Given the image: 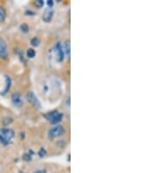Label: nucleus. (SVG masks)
Returning <instances> with one entry per match:
<instances>
[{"label":"nucleus","mask_w":157,"mask_h":173,"mask_svg":"<svg viewBox=\"0 0 157 173\" xmlns=\"http://www.w3.org/2000/svg\"><path fill=\"white\" fill-rule=\"evenodd\" d=\"M14 136V131L11 129H2L0 130V142L3 145H8Z\"/></svg>","instance_id":"obj_1"},{"label":"nucleus","mask_w":157,"mask_h":173,"mask_svg":"<svg viewBox=\"0 0 157 173\" xmlns=\"http://www.w3.org/2000/svg\"><path fill=\"white\" fill-rule=\"evenodd\" d=\"M65 133H66L65 128L61 125H57V126H55L53 129L49 130L48 136L49 138H55V137L61 136Z\"/></svg>","instance_id":"obj_2"},{"label":"nucleus","mask_w":157,"mask_h":173,"mask_svg":"<svg viewBox=\"0 0 157 173\" xmlns=\"http://www.w3.org/2000/svg\"><path fill=\"white\" fill-rule=\"evenodd\" d=\"M26 98L28 100V101L30 102L31 105L33 106L36 109H41V103L38 101V97L35 95V94L32 91H29L26 94Z\"/></svg>","instance_id":"obj_3"},{"label":"nucleus","mask_w":157,"mask_h":173,"mask_svg":"<svg viewBox=\"0 0 157 173\" xmlns=\"http://www.w3.org/2000/svg\"><path fill=\"white\" fill-rule=\"evenodd\" d=\"M46 117L47 118V120H48L51 123L55 124V123H60V122L61 120H62L63 116H62V114L60 113V112L53 111V112H50V113H48V114L46 116Z\"/></svg>","instance_id":"obj_4"},{"label":"nucleus","mask_w":157,"mask_h":173,"mask_svg":"<svg viewBox=\"0 0 157 173\" xmlns=\"http://www.w3.org/2000/svg\"><path fill=\"white\" fill-rule=\"evenodd\" d=\"M8 57V50H7V45L4 39L0 38V58L5 60Z\"/></svg>","instance_id":"obj_5"},{"label":"nucleus","mask_w":157,"mask_h":173,"mask_svg":"<svg viewBox=\"0 0 157 173\" xmlns=\"http://www.w3.org/2000/svg\"><path fill=\"white\" fill-rule=\"evenodd\" d=\"M12 103L15 106H17V107H21L23 105V100H22V97H21V94L18 93V92L12 94Z\"/></svg>","instance_id":"obj_6"},{"label":"nucleus","mask_w":157,"mask_h":173,"mask_svg":"<svg viewBox=\"0 0 157 173\" xmlns=\"http://www.w3.org/2000/svg\"><path fill=\"white\" fill-rule=\"evenodd\" d=\"M55 52H56V56H57V61H62L64 60V52L62 49L60 43H57L55 46Z\"/></svg>","instance_id":"obj_7"},{"label":"nucleus","mask_w":157,"mask_h":173,"mask_svg":"<svg viewBox=\"0 0 157 173\" xmlns=\"http://www.w3.org/2000/svg\"><path fill=\"white\" fill-rule=\"evenodd\" d=\"M53 17V11L52 9H47L45 11V13L43 14V20L46 23H49Z\"/></svg>","instance_id":"obj_8"},{"label":"nucleus","mask_w":157,"mask_h":173,"mask_svg":"<svg viewBox=\"0 0 157 173\" xmlns=\"http://www.w3.org/2000/svg\"><path fill=\"white\" fill-rule=\"evenodd\" d=\"M62 49H63V52H64V55L67 54V57L69 58L70 57V41L69 40H67V41L65 42L64 47Z\"/></svg>","instance_id":"obj_9"},{"label":"nucleus","mask_w":157,"mask_h":173,"mask_svg":"<svg viewBox=\"0 0 157 173\" xmlns=\"http://www.w3.org/2000/svg\"><path fill=\"white\" fill-rule=\"evenodd\" d=\"M5 83H6V86H5V90L3 91V94H5L8 91H9V89H10V87H11V84H12V80L10 79V77H8V76H6L5 77Z\"/></svg>","instance_id":"obj_10"},{"label":"nucleus","mask_w":157,"mask_h":173,"mask_svg":"<svg viewBox=\"0 0 157 173\" xmlns=\"http://www.w3.org/2000/svg\"><path fill=\"white\" fill-rule=\"evenodd\" d=\"M6 18L5 10L2 6H0V22H4Z\"/></svg>","instance_id":"obj_11"},{"label":"nucleus","mask_w":157,"mask_h":173,"mask_svg":"<svg viewBox=\"0 0 157 173\" xmlns=\"http://www.w3.org/2000/svg\"><path fill=\"white\" fill-rule=\"evenodd\" d=\"M35 54H36V53H35V50L34 49L29 48V49L27 50V57L28 58H34Z\"/></svg>","instance_id":"obj_12"},{"label":"nucleus","mask_w":157,"mask_h":173,"mask_svg":"<svg viewBox=\"0 0 157 173\" xmlns=\"http://www.w3.org/2000/svg\"><path fill=\"white\" fill-rule=\"evenodd\" d=\"M39 43H40V39L37 37L33 38V39L31 40V44L33 46H38L39 45Z\"/></svg>","instance_id":"obj_13"},{"label":"nucleus","mask_w":157,"mask_h":173,"mask_svg":"<svg viewBox=\"0 0 157 173\" xmlns=\"http://www.w3.org/2000/svg\"><path fill=\"white\" fill-rule=\"evenodd\" d=\"M20 30L23 31V32H27L29 30V27L26 24H23V25H20Z\"/></svg>","instance_id":"obj_14"},{"label":"nucleus","mask_w":157,"mask_h":173,"mask_svg":"<svg viewBox=\"0 0 157 173\" xmlns=\"http://www.w3.org/2000/svg\"><path fill=\"white\" fill-rule=\"evenodd\" d=\"M23 159L26 162H29L31 159V156L30 154H24L23 156Z\"/></svg>","instance_id":"obj_15"},{"label":"nucleus","mask_w":157,"mask_h":173,"mask_svg":"<svg viewBox=\"0 0 157 173\" xmlns=\"http://www.w3.org/2000/svg\"><path fill=\"white\" fill-rule=\"evenodd\" d=\"M35 4H36L37 6L40 8V7H42L43 6H44V1H43V0H37Z\"/></svg>","instance_id":"obj_16"},{"label":"nucleus","mask_w":157,"mask_h":173,"mask_svg":"<svg viewBox=\"0 0 157 173\" xmlns=\"http://www.w3.org/2000/svg\"><path fill=\"white\" fill-rule=\"evenodd\" d=\"M46 154V151L44 149V148H41L40 149H39V152H38V155H39V156H44Z\"/></svg>","instance_id":"obj_17"},{"label":"nucleus","mask_w":157,"mask_h":173,"mask_svg":"<svg viewBox=\"0 0 157 173\" xmlns=\"http://www.w3.org/2000/svg\"><path fill=\"white\" fill-rule=\"evenodd\" d=\"M47 5H48L49 8L51 9V7H53V0H48L47 1Z\"/></svg>","instance_id":"obj_18"},{"label":"nucleus","mask_w":157,"mask_h":173,"mask_svg":"<svg viewBox=\"0 0 157 173\" xmlns=\"http://www.w3.org/2000/svg\"><path fill=\"white\" fill-rule=\"evenodd\" d=\"M34 173H46V170H38V171H37Z\"/></svg>","instance_id":"obj_19"},{"label":"nucleus","mask_w":157,"mask_h":173,"mask_svg":"<svg viewBox=\"0 0 157 173\" xmlns=\"http://www.w3.org/2000/svg\"><path fill=\"white\" fill-rule=\"evenodd\" d=\"M18 173H26V172H24V171H19Z\"/></svg>","instance_id":"obj_20"}]
</instances>
